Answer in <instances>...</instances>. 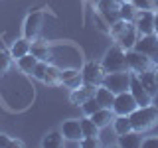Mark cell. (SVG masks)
Wrapping results in <instances>:
<instances>
[{
    "instance_id": "cell-1",
    "label": "cell",
    "mask_w": 158,
    "mask_h": 148,
    "mask_svg": "<svg viewBox=\"0 0 158 148\" xmlns=\"http://www.w3.org/2000/svg\"><path fill=\"white\" fill-rule=\"evenodd\" d=\"M111 38L121 46L123 49H132L138 39V30L135 26V22H127V20H118L111 26Z\"/></svg>"
},
{
    "instance_id": "cell-2",
    "label": "cell",
    "mask_w": 158,
    "mask_h": 148,
    "mask_svg": "<svg viewBox=\"0 0 158 148\" xmlns=\"http://www.w3.org/2000/svg\"><path fill=\"white\" fill-rule=\"evenodd\" d=\"M131 118L132 130L136 132H146L152 126L158 125V109L154 105H146V107H136L135 111L128 115Z\"/></svg>"
},
{
    "instance_id": "cell-3",
    "label": "cell",
    "mask_w": 158,
    "mask_h": 148,
    "mask_svg": "<svg viewBox=\"0 0 158 148\" xmlns=\"http://www.w3.org/2000/svg\"><path fill=\"white\" fill-rule=\"evenodd\" d=\"M103 69L105 73H113V71H131L127 63V49H123L121 46H113L109 51L105 53L103 59Z\"/></svg>"
},
{
    "instance_id": "cell-4",
    "label": "cell",
    "mask_w": 158,
    "mask_h": 148,
    "mask_svg": "<svg viewBox=\"0 0 158 148\" xmlns=\"http://www.w3.org/2000/svg\"><path fill=\"white\" fill-rule=\"evenodd\" d=\"M103 85L107 89H111L113 93H123L128 91L131 87V71H113V73H105L103 77Z\"/></svg>"
},
{
    "instance_id": "cell-5",
    "label": "cell",
    "mask_w": 158,
    "mask_h": 148,
    "mask_svg": "<svg viewBox=\"0 0 158 148\" xmlns=\"http://www.w3.org/2000/svg\"><path fill=\"white\" fill-rule=\"evenodd\" d=\"M127 63L132 73H144L154 69V61L144 53L136 51V49H127Z\"/></svg>"
},
{
    "instance_id": "cell-6",
    "label": "cell",
    "mask_w": 158,
    "mask_h": 148,
    "mask_svg": "<svg viewBox=\"0 0 158 148\" xmlns=\"http://www.w3.org/2000/svg\"><path fill=\"white\" fill-rule=\"evenodd\" d=\"M136 51L144 53V56H148L154 61V65L158 63V36L156 34H146V36H138L135 47Z\"/></svg>"
},
{
    "instance_id": "cell-7",
    "label": "cell",
    "mask_w": 158,
    "mask_h": 148,
    "mask_svg": "<svg viewBox=\"0 0 158 148\" xmlns=\"http://www.w3.org/2000/svg\"><path fill=\"white\" fill-rule=\"evenodd\" d=\"M83 75V83H87V85H103V77H105V69H103V63L99 61H87L85 67H83L81 71Z\"/></svg>"
},
{
    "instance_id": "cell-8",
    "label": "cell",
    "mask_w": 158,
    "mask_h": 148,
    "mask_svg": "<svg viewBox=\"0 0 158 148\" xmlns=\"http://www.w3.org/2000/svg\"><path fill=\"white\" fill-rule=\"evenodd\" d=\"M136 107L138 105H136L135 97L131 95V91H123V93H117L115 95V101H113V113H115V115L128 117Z\"/></svg>"
},
{
    "instance_id": "cell-9",
    "label": "cell",
    "mask_w": 158,
    "mask_h": 148,
    "mask_svg": "<svg viewBox=\"0 0 158 148\" xmlns=\"http://www.w3.org/2000/svg\"><path fill=\"white\" fill-rule=\"evenodd\" d=\"M118 8H121V2H117V0H99V2H97L99 16L105 20L109 26H113L115 22H118V20H121Z\"/></svg>"
},
{
    "instance_id": "cell-10",
    "label": "cell",
    "mask_w": 158,
    "mask_h": 148,
    "mask_svg": "<svg viewBox=\"0 0 158 148\" xmlns=\"http://www.w3.org/2000/svg\"><path fill=\"white\" fill-rule=\"evenodd\" d=\"M128 91H131V95L135 97L138 107L152 105V95L142 87V83H140V79H138L136 73H131V87H128Z\"/></svg>"
},
{
    "instance_id": "cell-11",
    "label": "cell",
    "mask_w": 158,
    "mask_h": 148,
    "mask_svg": "<svg viewBox=\"0 0 158 148\" xmlns=\"http://www.w3.org/2000/svg\"><path fill=\"white\" fill-rule=\"evenodd\" d=\"M42 24H44V12H30L26 22H24V38L28 39H36L40 36V32H42Z\"/></svg>"
},
{
    "instance_id": "cell-12",
    "label": "cell",
    "mask_w": 158,
    "mask_h": 148,
    "mask_svg": "<svg viewBox=\"0 0 158 148\" xmlns=\"http://www.w3.org/2000/svg\"><path fill=\"white\" fill-rule=\"evenodd\" d=\"M135 26L140 36L154 34V12L152 10H138V14L135 18Z\"/></svg>"
},
{
    "instance_id": "cell-13",
    "label": "cell",
    "mask_w": 158,
    "mask_h": 148,
    "mask_svg": "<svg viewBox=\"0 0 158 148\" xmlns=\"http://www.w3.org/2000/svg\"><path fill=\"white\" fill-rule=\"evenodd\" d=\"M95 91H97L95 85H87V83H83V85H79V87H75V89L71 91L69 101H71L73 105H83L87 99L95 97Z\"/></svg>"
},
{
    "instance_id": "cell-14",
    "label": "cell",
    "mask_w": 158,
    "mask_h": 148,
    "mask_svg": "<svg viewBox=\"0 0 158 148\" xmlns=\"http://www.w3.org/2000/svg\"><path fill=\"white\" fill-rule=\"evenodd\" d=\"M61 134L65 140L71 142H79L83 138V130H81V121H65L61 126Z\"/></svg>"
},
{
    "instance_id": "cell-15",
    "label": "cell",
    "mask_w": 158,
    "mask_h": 148,
    "mask_svg": "<svg viewBox=\"0 0 158 148\" xmlns=\"http://www.w3.org/2000/svg\"><path fill=\"white\" fill-rule=\"evenodd\" d=\"M30 53H32V56H36L38 59H42V61H49V59H52V49H49L46 39H38V38L32 39Z\"/></svg>"
},
{
    "instance_id": "cell-16",
    "label": "cell",
    "mask_w": 158,
    "mask_h": 148,
    "mask_svg": "<svg viewBox=\"0 0 158 148\" xmlns=\"http://www.w3.org/2000/svg\"><path fill=\"white\" fill-rule=\"evenodd\" d=\"M142 140H144V138H142V132H136V130L118 134V146H123V148H140Z\"/></svg>"
},
{
    "instance_id": "cell-17",
    "label": "cell",
    "mask_w": 158,
    "mask_h": 148,
    "mask_svg": "<svg viewBox=\"0 0 158 148\" xmlns=\"http://www.w3.org/2000/svg\"><path fill=\"white\" fill-rule=\"evenodd\" d=\"M89 118H91V121L95 122L99 128H105V126H109L113 121H115V113H113V109H105V107H101L99 111L93 113V115L89 117Z\"/></svg>"
},
{
    "instance_id": "cell-18",
    "label": "cell",
    "mask_w": 158,
    "mask_h": 148,
    "mask_svg": "<svg viewBox=\"0 0 158 148\" xmlns=\"http://www.w3.org/2000/svg\"><path fill=\"white\" fill-rule=\"evenodd\" d=\"M138 79H140L142 87L146 89L148 93H150L152 97L158 93V77H156V71L154 69H150V71H144V73H136Z\"/></svg>"
},
{
    "instance_id": "cell-19",
    "label": "cell",
    "mask_w": 158,
    "mask_h": 148,
    "mask_svg": "<svg viewBox=\"0 0 158 148\" xmlns=\"http://www.w3.org/2000/svg\"><path fill=\"white\" fill-rule=\"evenodd\" d=\"M61 83L69 89H75L83 85V75L79 73V69H63L61 71Z\"/></svg>"
},
{
    "instance_id": "cell-20",
    "label": "cell",
    "mask_w": 158,
    "mask_h": 148,
    "mask_svg": "<svg viewBox=\"0 0 158 148\" xmlns=\"http://www.w3.org/2000/svg\"><path fill=\"white\" fill-rule=\"evenodd\" d=\"M95 99H97V103H99L101 107H105V109H113L115 93H113L111 89H107L105 85H99V87H97V91H95Z\"/></svg>"
},
{
    "instance_id": "cell-21",
    "label": "cell",
    "mask_w": 158,
    "mask_h": 148,
    "mask_svg": "<svg viewBox=\"0 0 158 148\" xmlns=\"http://www.w3.org/2000/svg\"><path fill=\"white\" fill-rule=\"evenodd\" d=\"M30 46H32V39L20 38V39H16V42L12 43V49H10V53H12L14 59H20V57L26 56V53H30Z\"/></svg>"
},
{
    "instance_id": "cell-22",
    "label": "cell",
    "mask_w": 158,
    "mask_h": 148,
    "mask_svg": "<svg viewBox=\"0 0 158 148\" xmlns=\"http://www.w3.org/2000/svg\"><path fill=\"white\" fill-rule=\"evenodd\" d=\"M44 83L49 87H57L61 85V69L56 67V65H48V71H46V77H44Z\"/></svg>"
},
{
    "instance_id": "cell-23",
    "label": "cell",
    "mask_w": 158,
    "mask_h": 148,
    "mask_svg": "<svg viewBox=\"0 0 158 148\" xmlns=\"http://www.w3.org/2000/svg\"><path fill=\"white\" fill-rule=\"evenodd\" d=\"M118 14H121V20H127V22H135L138 10H136V6L131 2V0H125V2H121Z\"/></svg>"
},
{
    "instance_id": "cell-24",
    "label": "cell",
    "mask_w": 158,
    "mask_h": 148,
    "mask_svg": "<svg viewBox=\"0 0 158 148\" xmlns=\"http://www.w3.org/2000/svg\"><path fill=\"white\" fill-rule=\"evenodd\" d=\"M113 128H115L117 134H125V132H131V130H132L131 118L125 117V115H117V117H115V121H113Z\"/></svg>"
},
{
    "instance_id": "cell-25",
    "label": "cell",
    "mask_w": 158,
    "mask_h": 148,
    "mask_svg": "<svg viewBox=\"0 0 158 148\" xmlns=\"http://www.w3.org/2000/svg\"><path fill=\"white\" fill-rule=\"evenodd\" d=\"M42 146L44 148H61L63 146V134L59 130H53L42 140Z\"/></svg>"
},
{
    "instance_id": "cell-26",
    "label": "cell",
    "mask_w": 158,
    "mask_h": 148,
    "mask_svg": "<svg viewBox=\"0 0 158 148\" xmlns=\"http://www.w3.org/2000/svg\"><path fill=\"white\" fill-rule=\"evenodd\" d=\"M36 63H38V57L32 56V53H26L24 57L18 59V67L22 69L24 73H30V75H32V71H34V67H36Z\"/></svg>"
},
{
    "instance_id": "cell-27",
    "label": "cell",
    "mask_w": 158,
    "mask_h": 148,
    "mask_svg": "<svg viewBox=\"0 0 158 148\" xmlns=\"http://www.w3.org/2000/svg\"><path fill=\"white\" fill-rule=\"evenodd\" d=\"M81 130H83V136H97L99 134V126L91 118H81Z\"/></svg>"
},
{
    "instance_id": "cell-28",
    "label": "cell",
    "mask_w": 158,
    "mask_h": 148,
    "mask_svg": "<svg viewBox=\"0 0 158 148\" xmlns=\"http://www.w3.org/2000/svg\"><path fill=\"white\" fill-rule=\"evenodd\" d=\"M136 6V10H152L156 12L158 10V0H131Z\"/></svg>"
},
{
    "instance_id": "cell-29",
    "label": "cell",
    "mask_w": 158,
    "mask_h": 148,
    "mask_svg": "<svg viewBox=\"0 0 158 148\" xmlns=\"http://www.w3.org/2000/svg\"><path fill=\"white\" fill-rule=\"evenodd\" d=\"M10 63H12V53L6 49H0V75L10 69Z\"/></svg>"
},
{
    "instance_id": "cell-30",
    "label": "cell",
    "mask_w": 158,
    "mask_h": 148,
    "mask_svg": "<svg viewBox=\"0 0 158 148\" xmlns=\"http://www.w3.org/2000/svg\"><path fill=\"white\" fill-rule=\"evenodd\" d=\"M81 109H83V113H85V117H91L95 111H99V109H101V105L97 103L95 97H91V99H87V101L81 105Z\"/></svg>"
},
{
    "instance_id": "cell-31",
    "label": "cell",
    "mask_w": 158,
    "mask_h": 148,
    "mask_svg": "<svg viewBox=\"0 0 158 148\" xmlns=\"http://www.w3.org/2000/svg\"><path fill=\"white\" fill-rule=\"evenodd\" d=\"M48 65H49L48 61H42V59H38V63H36V67H34L32 75L36 77V79H40V81H44V77H46V71H48Z\"/></svg>"
},
{
    "instance_id": "cell-32",
    "label": "cell",
    "mask_w": 158,
    "mask_h": 148,
    "mask_svg": "<svg viewBox=\"0 0 158 148\" xmlns=\"http://www.w3.org/2000/svg\"><path fill=\"white\" fill-rule=\"evenodd\" d=\"M79 146H83V148H97L99 146V138L97 136H83L81 140H79Z\"/></svg>"
},
{
    "instance_id": "cell-33",
    "label": "cell",
    "mask_w": 158,
    "mask_h": 148,
    "mask_svg": "<svg viewBox=\"0 0 158 148\" xmlns=\"http://www.w3.org/2000/svg\"><path fill=\"white\" fill-rule=\"evenodd\" d=\"M8 146H14V140L8 134H0V148H8Z\"/></svg>"
},
{
    "instance_id": "cell-34",
    "label": "cell",
    "mask_w": 158,
    "mask_h": 148,
    "mask_svg": "<svg viewBox=\"0 0 158 148\" xmlns=\"http://www.w3.org/2000/svg\"><path fill=\"white\" fill-rule=\"evenodd\" d=\"M142 146L144 148H158V138H144Z\"/></svg>"
},
{
    "instance_id": "cell-35",
    "label": "cell",
    "mask_w": 158,
    "mask_h": 148,
    "mask_svg": "<svg viewBox=\"0 0 158 148\" xmlns=\"http://www.w3.org/2000/svg\"><path fill=\"white\" fill-rule=\"evenodd\" d=\"M154 34L158 36V10L154 12Z\"/></svg>"
},
{
    "instance_id": "cell-36",
    "label": "cell",
    "mask_w": 158,
    "mask_h": 148,
    "mask_svg": "<svg viewBox=\"0 0 158 148\" xmlns=\"http://www.w3.org/2000/svg\"><path fill=\"white\" fill-rule=\"evenodd\" d=\"M152 105H154V107L158 109V93H156V95H154V97H152Z\"/></svg>"
},
{
    "instance_id": "cell-37",
    "label": "cell",
    "mask_w": 158,
    "mask_h": 148,
    "mask_svg": "<svg viewBox=\"0 0 158 148\" xmlns=\"http://www.w3.org/2000/svg\"><path fill=\"white\" fill-rule=\"evenodd\" d=\"M154 71H156V77H158V63H156V65H154Z\"/></svg>"
},
{
    "instance_id": "cell-38",
    "label": "cell",
    "mask_w": 158,
    "mask_h": 148,
    "mask_svg": "<svg viewBox=\"0 0 158 148\" xmlns=\"http://www.w3.org/2000/svg\"><path fill=\"white\" fill-rule=\"evenodd\" d=\"M89 2H91V4H97V2H99V0H89Z\"/></svg>"
},
{
    "instance_id": "cell-39",
    "label": "cell",
    "mask_w": 158,
    "mask_h": 148,
    "mask_svg": "<svg viewBox=\"0 0 158 148\" xmlns=\"http://www.w3.org/2000/svg\"><path fill=\"white\" fill-rule=\"evenodd\" d=\"M117 2H125V0H117Z\"/></svg>"
}]
</instances>
